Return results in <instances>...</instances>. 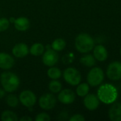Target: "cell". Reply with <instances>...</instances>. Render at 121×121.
Returning a JSON list of instances; mask_svg holds the SVG:
<instances>
[{
	"label": "cell",
	"instance_id": "4fadbf2b",
	"mask_svg": "<svg viewBox=\"0 0 121 121\" xmlns=\"http://www.w3.org/2000/svg\"><path fill=\"white\" fill-rule=\"evenodd\" d=\"M14 59L9 54L0 52V68L3 69H9L14 65Z\"/></svg>",
	"mask_w": 121,
	"mask_h": 121
},
{
	"label": "cell",
	"instance_id": "4316f807",
	"mask_svg": "<svg viewBox=\"0 0 121 121\" xmlns=\"http://www.w3.org/2000/svg\"><path fill=\"white\" fill-rule=\"evenodd\" d=\"M74 59V55L72 54V52H69L67 55H65L62 58V62L65 64H69L73 62Z\"/></svg>",
	"mask_w": 121,
	"mask_h": 121
},
{
	"label": "cell",
	"instance_id": "ffe728a7",
	"mask_svg": "<svg viewBox=\"0 0 121 121\" xmlns=\"http://www.w3.org/2000/svg\"><path fill=\"white\" fill-rule=\"evenodd\" d=\"M65 46H66V42L62 38H57V39H55L52 42V43L51 45L52 49H53L54 50H55L57 52L62 51V50H64Z\"/></svg>",
	"mask_w": 121,
	"mask_h": 121
},
{
	"label": "cell",
	"instance_id": "9a60e30c",
	"mask_svg": "<svg viewBox=\"0 0 121 121\" xmlns=\"http://www.w3.org/2000/svg\"><path fill=\"white\" fill-rule=\"evenodd\" d=\"M94 56L99 62L105 61L108 58V51L104 45H96L94 48Z\"/></svg>",
	"mask_w": 121,
	"mask_h": 121
},
{
	"label": "cell",
	"instance_id": "3957f363",
	"mask_svg": "<svg viewBox=\"0 0 121 121\" xmlns=\"http://www.w3.org/2000/svg\"><path fill=\"white\" fill-rule=\"evenodd\" d=\"M75 48L81 53H87L94 48V40L88 33H80L75 39Z\"/></svg>",
	"mask_w": 121,
	"mask_h": 121
},
{
	"label": "cell",
	"instance_id": "f1b7e54d",
	"mask_svg": "<svg viewBox=\"0 0 121 121\" xmlns=\"http://www.w3.org/2000/svg\"><path fill=\"white\" fill-rule=\"evenodd\" d=\"M20 121H33V119L30 118V117H29V116H24L23 117H22L21 118H20Z\"/></svg>",
	"mask_w": 121,
	"mask_h": 121
},
{
	"label": "cell",
	"instance_id": "7402d4cb",
	"mask_svg": "<svg viewBox=\"0 0 121 121\" xmlns=\"http://www.w3.org/2000/svg\"><path fill=\"white\" fill-rule=\"evenodd\" d=\"M1 121H17L18 116L17 115L11 111H5L1 113Z\"/></svg>",
	"mask_w": 121,
	"mask_h": 121
},
{
	"label": "cell",
	"instance_id": "f546056e",
	"mask_svg": "<svg viewBox=\"0 0 121 121\" xmlns=\"http://www.w3.org/2000/svg\"><path fill=\"white\" fill-rule=\"evenodd\" d=\"M4 96V91L1 89H0V99H1Z\"/></svg>",
	"mask_w": 121,
	"mask_h": 121
},
{
	"label": "cell",
	"instance_id": "cb8c5ba5",
	"mask_svg": "<svg viewBox=\"0 0 121 121\" xmlns=\"http://www.w3.org/2000/svg\"><path fill=\"white\" fill-rule=\"evenodd\" d=\"M6 102L7 105L11 108H15L18 105V99L13 94H9L6 96Z\"/></svg>",
	"mask_w": 121,
	"mask_h": 121
},
{
	"label": "cell",
	"instance_id": "ac0fdd59",
	"mask_svg": "<svg viewBox=\"0 0 121 121\" xmlns=\"http://www.w3.org/2000/svg\"><path fill=\"white\" fill-rule=\"evenodd\" d=\"M80 62L86 67H91L96 65V59L94 55L88 54L81 57Z\"/></svg>",
	"mask_w": 121,
	"mask_h": 121
},
{
	"label": "cell",
	"instance_id": "277c9868",
	"mask_svg": "<svg viewBox=\"0 0 121 121\" xmlns=\"http://www.w3.org/2000/svg\"><path fill=\"white\" fill-rule=\"evenodd\" d=\"M87 82L91 86L100 85L104 79V72L100 67L92 68L87 75Z\"/></svg>",
	"mask_w": 121,
	"mask_h": 121
},
{
	"label": "cell",
	"instance_id": "d6986e66",
	"mask_svg": "<svg viewBox=\"0 0 121 121\" xmlns=\"http://www.w3.org/2000/svg\"><path fill=\"white\" fill-rule=\"evenodd\" d=\"M89 84L87 83H82L79 84L78 86L76 89V93L79 96L84 97L89 94Z\"/></svg>",
	"mask_w": 121,
	"mask_h": 121
},
{
	"label": "cell",
	"instance_id": "5bb4252c",
	"mask_svg": "<svg viewBox=\"0 0 121 121\" xmlns=\"http://www.w3.org/2000/svg\"><path fill=\"white\" fill-rule=\"evenodd\" d=\"M108 116L111 121H121V103H115L111 106Z\"/></svg>",
	"mask_w": 121,
	"mask_h": 121
},
{
	"label": "cell",
	"instance_id": "44dd1931",
	"mask_svg": "<svg viewBox=\"0 0 121 121\" xmlns=\"http://www.w3.org/2000/svg\"><path fill=\"white\" fill-rule=\"evenodd\" d=\"M62 84L57 79H53L49 83L48 85L49 90L53 94L59 93L62 90Z\"/></svg>",
	"mask_w": 121,
	"mask_h": 121
},
{
	"label": "cell",
	"instance_id": "e0dca14e",
	"mask_svg": "<svg viewBox=\"0 0 121 121\" xmlns=\"http://www.w3.org/2000/svg\"><path fill=\"white\" fill-rule=\"evenodd\" d=\"M30 53L34 56H40L45 52V47L43 44L37 43H34L30 48Z\"/></svg>",
	"mask_w": 121,
	"mask_h": 121
},
{
	"label": "cell",
	"instance_id": "2e32d148",
	"mask_svg": "<svg viewBox=\"0 0 121 121\" xmlns=\"http://www.w3.org/2000/svg\"><path fill=\"white\" fill-rule=\"evenodd\" d=\"M14 27L18 31H26L30 26V21L26 17H19L14 21Z\"/></svg>",
	"mask_w": 121,
	"mask_h": 121
},
{
	"label": "cell",
	"instance_id": "484cf974",
	"mask_svg": "<svg viewBox=\"0 0 121 121\" xmlns=\"http://www.w3.org/2000/svg\"><path fill=\"white\" fill-rule=\"evenodd\" d=\"M35 120V121H50V117L46 113H40L36 116Z\"/></svg>",
	"mask_w": 121,
	"mask_h": 121
},
{
	"label": "cell",
	"instance_id": "ba28073f",
	"mask_svg": "<svg viewBox=\"0 0 121 121\" xmlns=\"http://www.w3.org/2000/svg\"><path fill=\"white\" fill-rule=\"evenodd\" d=\"M19 101L20 102L27 108H31L33 107L35 103H36V96L35 94L30 91V90H25L22 91L19 95Z\"/></svg>",
	"mask_w": 121,
	"mask_h": 121
},
{
	"label": "cell",
	"instance_id": "603a6c76",
	"mask_svg": "<svg viewBox=\"0 0 121 121\" xmlns=\"http://www.w3.org/2000/svg\"><path fill=\"white\" fill-rule=\"evenodd\" d=\"M48 76L52 79H57L61 77L62 72L57 67H50V68L48 70Z\"/></svg>",
	"mask_w": 121,
	"mask_h": 121
},
{
	"label": "cell",
	"instance_id": "52a82bcc",
	"mask_svg": "<svg viewBox=\"0 0 121 121\" xmlns=\"http://www.w3.org/2000/svg\"><path fill=\"white\" fill-rule=\"evenodd\" d=\"M57 103L56 97L52 94H45L40 96L39 99V106L42 109L44 110H51L52 109Z\"/></svg>",
	"mask_w": 121,
	"mask_h": 121
},
{
	"label": "cell",
	"instance_id": "7c38bea8",
	"mask_svg": "<svg viewBox=\"0 0 121 121\" xmlns=\"http://www.w3.org/2000/svg\"><path fill=\"white\" fill-rule=\"evenodd\" d=\"M29 52L28 45L25 43H20L16 44L12 49V54L18 58L26 57Z\"/></svg>",
	"mask_w": 121,
	"mask_h": 121
},
{
	"label": "cell",
	"instance_id": "9c48e42d",
	"mask_svg": "<svg viewBox=\"0 0 121 121\" xmlns=\"http://www.w3.org/2000/svg\"><path fill=\"white\" fill-rule=\"evenodd\" d=\"M59 60V55L57 51L53 49L48 48L45 52H44L43 55V62L45 65L48 67H53L55 65Z\"/></svg>",
	"mask_w": 121,
	"mask_h": 121
},
{
	"label": "cell",
	"instance_id": "4dcf8cb0",
	"mask_svg": "<svg viewBox=\"0 0 121 121\" xmlns=\"http://www.w3.org/2000/svg\"><path fill=\"white\" fill-rule=\"evenodd\" d=\"M14 21H15V19H14L13 18H10V21H11V22L14 23Z\"/></svg>",
	"mask_w": 121,
	"mask_h": 121
},
{
	"label": "cell",
	"instance_id": "30bf717a",
	"mask_svg": "<svg viewBox=\"0 0 121 121\" xmlns=\"http://www.w3.org/2000/svg\"><path fill=\"white\" fill-rule=\"evenodd\" d=\"M57 99L62 104L68 105L72 104L74 101L76 99V95L72 90L69 89H65L61 90L59 92Z\"/></svg>",
	"mask_w": 121,
	"mask_h": 121
},
{
	"label": "cell",
	"instance_id": "5b68a950",
	"mask_svg": "<svg viewBox=\"0 0 121 121\" xmlns=\"http://www.w3.org/2000/svg\"><path fill=\"white\" fill-rule=\"evenodd\" d=\"M64 79L67 83L72 86L78 85L82 80L80 72L74 67H68L63 72Z\"/></svg>",
	"mask_w": 121,
	"mask_h": 121
},
{
	"label": "cell",
	"instance_id": "7a4b0ae2",
	"mask_svg": "<svg viewBox=\"0 0 121 121\" xmlns=\"http://www.w3.org/2000/svg\"><path fill=\"white\" fill-rule=\"evenodd\" d=\"M97 96L99 101L106 104H110L116 100L118 92L115 86L109 84H106L99 87L97 91Z\"/></svg>",
	"mask_w": 121,
	"mask_h": 121
},
{
	"label": "cell",
	"instance_id": "1f68e13d",
	"mask_svg": "<svg viewBox=\"0 0 121 121\" xmlns=\"http://www.w3.org/2000/svg\"><path fill=\"white\" fill-rule=\"evenodd\" d=\"M120 53H121V50H120Z\"/></svg>",
	"mask_w": 121,
	"mask_h": 121
},
{
	"label": "cell",
	"instance_id": "8992f818",
	"mask_svg": "<svg viewBox=\"0 0 121 121\" xmlns=\"http://www.w3.org/2000/svg\"><path fill=\"white\" fill-rule=\"evenodd\" d=\"M107 77L112 81L121 79V62L115 61L109 64L106 71Z\"/></svg>",
	"mask_w": 121,
	"mask_h": 121
},
{
	"label": "cell",
	"instance_id": "d4e9b609",
	"mask_svg": "<svg viewBox=\"0 0 121 121\" xmlns=\"http://www.w3.org/2000/svg\"><path fill=\"white\" fill-rule=\"evenodd\" d=\"M10 21L6 18H0V32L5 31L9 27Z\"/></svg>",
	"mask_w": 121,
	"mask_h": 121
},
{
	"label": "cell",
	"instance_id": "83f0119b",
	"mask_svg": "<svg viewBox=\"0 0 121 121\" xmlns=\"http://www.w3.org/2000/svg\"><path fill=\"white\" fill-rule=\"evenodd\" d=\"M85 121V118L81 115V114H75L74 116H72L70 118L69 121Z\"/></svg>",
	"mask_w": 121,
	"mask_h": 121
},
{
	"label": "cell",
	"instance_id": "6da1fadb",
	"mask_svg": "<svg viewBox=\"0 0 121 121\" xmlns=\"http://www.w3.org/2000/svg\"><path fill=\"white\" fill-rule=\"evenodd\" d=\"M0 82L6 92L15 91L20 85V79L18 77L11 72H4L0 76Z\"/></svg>",
	"mask_w": 121,
	"mask_h": 121
},
{
	"label": "cell",
	"instance_id": "8fae6325",
	"mask_svg": "<svg viewBox=\"0 0 121 121\" xmlns=\"http://www.w3.org/2000/svg\"><path fill=\"white\" fill-rule=\"evenodd\" d=\"M84 104L88 110L94 111L99 107L100 104L99 99L97 96L94 94H88L86 96H85V98L84 99Z\"/></svg>",
	"mask_w": 121,
	"mask_h": 121
}]
</instances>
